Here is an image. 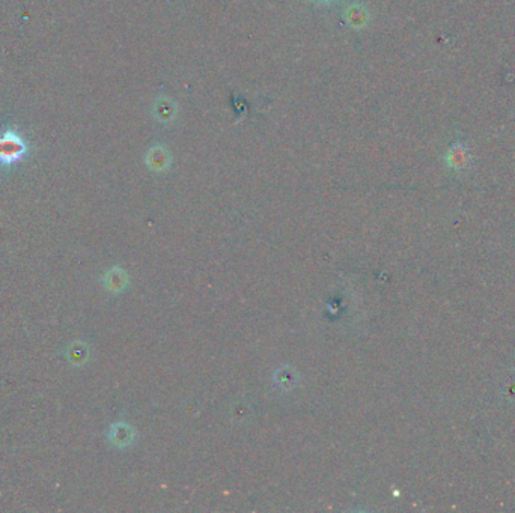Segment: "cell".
<instances>
[{"label":"cell","mask_w":515,"mask_h":513,"mask_svg":"<svg viewBox=\"0 0 515 513\" xmlns=\"http://www.w3.org/2000/svg\"><path fill=\"white\" fill-rule=\"evenodd\" d=\"M26 143L18 134L6 133L0 136V163L14 164L23 158Z\"/></svg>","instance_id":"6da1fadb"},{"label":"cell","mask_w":515,"mask_h":513,"mask_svg":"<svg viewBox=\"0 0 515 513\" xmlns=\"http://www.w3.org/2000/svg\"><path fill=\"white\" fill-rule=\"evenodd\" d=\"M107 438H108V443H111L112 446H115L117 448H122V447H126V446H130L133 443L134 430H133L131 426L124 423V421H120V423H115V425L111 426V429H108Z\"/></svg>","instance_id":"3957f363"},{"label":"cell","mask_w":515,"mask_h":513,"mask_svg":"<svg viewBox=\"0 0 515 513\" xmlns=\"http://www.w3.org/2000/svg\"><path fill=\"white\" fill-rule=\"evenodd\" d=\"M446 163L455 170H464L470 168V164H472V155H470L468 146L461 142L452 143L446 155Z\"/></svg>","instance_id":"7a4b0ae2"},{"label":"cell","mask_w":515,"mask_h":513,"mask_svg":"<svg viewBox=\"0 0 515 513\" xmlns=\"http://www.w3.org/2000/svg\"><path fill=\"white\" fill-rule=\"evenodd\" d=\"M101 282L106 289L112 291V292H121L122 289L126 288L129 277H126V272L122 268L115 267L104 274Z\"/></svg>","instance_id":"277c9868"}]
</instances>
